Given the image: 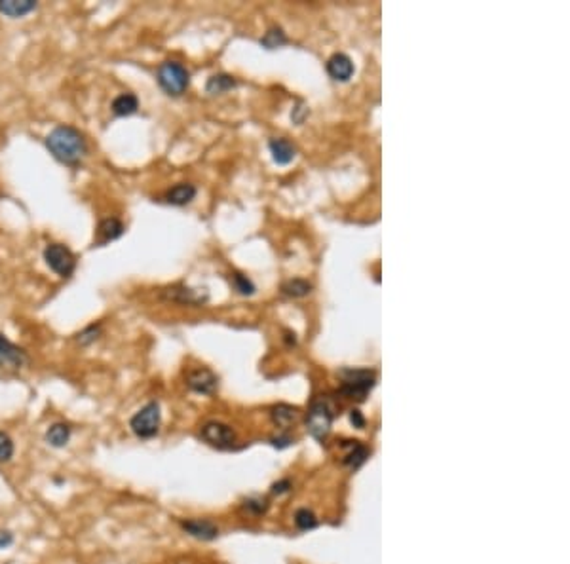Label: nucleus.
I'll return each mask as SVG.
<instances>
[{"label": "nucleus", "instance_id": "16", "mask_svg": "<svg viewBox=\"0 0 570 564\" xmlns=\"http://www.w3.org/2000/svg\"><path fill=\"white\" fill-rule=\"evenodd\" d=\"M69 441H71V426L69 424L57 422V424H52L46 432V443L54 449H63Z\"/></svg>", "mask_w": 570, "mask_h": 564}, {"label": "nucleus", "instance_id": "31", "mask_svg": "<svg viewBox=\"0 0 570 564\" xmlns=\"http://www.w3.org/2000/svg\"><path fill=\"white\" fill-rule=\"evenodd\" d=\"M289 490V483L287 481H281V483H276L272 487V492L274 494H281V492H287Z\"/></svg>", "mask_w": 570, "mask_h": 564}, {"label": "nucleus", "instance_id": "11", "mask_svg": "<svg viewBox=\"0 0 570 564\" xmlns=\"http://www.w3.org/2000/svg\"><path fill=\"white\" fill-rule=\"evenodd\" d=\"M162 297L181 304H203L208 300V295H206V293H200L198 289H189V287L183 286L166 289V291L162 293Z\"/></svg>", "mask_w": 570, "mask_h": 564}, {"label": "nucleus", "instance_id": "26", "mask_svg": "<svg viewBox=\"0 0 570 564\" xmlns=\"http://www.w3.org/2000/svg\"><path fill=\"white\" fill-rule=\"evenodd\" d=\"M232 286L240 295H253L255 293V286L251 283V279H247L242 273H234L232 276Z\"/></svg>", "mask_w": 570, "mask_h": 564}, {"label": "nucleus", "instance_id": "7", "mask_svg": "<svg viewBox=\"0 0 570 564\" xmlns=\"http://www.w3.org/2000/svg\"><path fill=\"white\" fill-rule=\"evenodd\" d=\"M202 439L208 445L219 449V451H228L236 443V434L232 432L230 426H226L223 422H208L202 428Z\"/></svg>", "mask_w": 570, "mask_h": 564}, {"label": "nucleus", "instance_id": "13", "mask_svg": "<svg viewBox=\"0 0 570 564\" xmlns=\"http://www.w3.org/2000/svg\"><path fill=\"white\" fill-rule=\"evenodd\" d=\"M35 8V0H0V13H4L8 18H23Z\"/></svg>", "mask_w": 570, "mask_h": 564}, {"label": "nucleus", "instance_id": "3", "mask_svg": "<svg viewBox=\"0 0 570 564\" xmlns=\"http://www.w3.org/2000/svg\"><path fill=\"white\" fill-rule=\"evenodd\" d=\"M160 405L156 403V401H150V403H147L141 410H137L135 414L131 416L130 428L137 437H141V439H152L160 432Z\"/></svg>", "mask_w": 570, "mask_h": 564}, {"label": "nucleus", "instance_id": "2", "mask_svg": "<svg viewBox=\"0 0 570 564\" xmlns=\"http://www.w3.org/2000/svg\"><path fill=\"white\" fill-rule=\"evenodd\" d=\"M340 376H342L340 392L350 399H357V401H363L367 397V393L373 390L374 382H376L373 371H367V368H345V371H340Z\"/></svg>", "mask_w": 570, "mask_h": 564}, {"label": "nucleus", "instance_id": "32", "mask_svg": "<svg viewBox=\"0 0 570 564\" xmlns=\"http://www.w3.org/2000/svg\"><path fill=\"white\" fill-rule=\"evenodd\" d=\"M181 564H186V563H181Z\"/></svg>", "mask_w": 570, "mask_h": 564}, {"label": "nucleus", "instance_id": "8", "mask_svg": "<svg viewBox=\"0 0 570 564\" xmlns=\"http://www.w3.org/2000/svg\"><path fill=\"white\" fill-rule=\"evenodd\" d=\"M29 363V356L23 348H19L13 342L0 334V367L2 368H21Z\"/></svg>", "mask_w": 570, "mask_h": 564}, {"label": "nucleus", "instance_id": "20", "mask_svg": "<svg viewBox=\"0 0 570 564\" xmlns=\"http://www.w3.org/2000/svg\"><path fill=\"white\" fill-rule=\"evenodd\" d=\"M348 443H350L352 451L346 454L345 463L346 466H350L352 469H357L363 462H365V460H367L369 452H367V449H365L363 445H359L357 441H348Z\"/></svg>", "mask_w": 570, "mask_h": 564}, {"label": "nucleus", "instance_id": "22", "mask_svg": "<svg viewBox=\"0 0 570 564\" xmlns=\"http://www.w3.org/2000/svg\"><path fill=\"white\" fill-rule=\"evenodd\" d=\"M310 289H312V286H310L308 281H304V279H291V281H287V283H284V287H281V291H284L287 297L293 298L308 295Z\"/></svg>", "mask_w": 570, "mask_h": 564}, {"label": "nucleus", "instance_id": "5", "mask_svg": "<svg viewBox=\"0 0 570 564\" xmlns=\"http://www.w3.org/2000/svg\"><path fill=\"white\" fill-rule=\"evenodd\" d=\"M190 74L177 61H166L158 69V84L169 96H181L189 88Z\"/></svg>", "mask_w": 570, "mask_h": 564}, {"label": "nucleus", "instance_id": "6", "mask_svg": "<svg viewBox=\"0 0 570 564\" xmlns=\"http://www.w3.org/2000/svg\"><path fill=\"white\" fill-rule=\"evenodd\" d=\"M44 261L55 273H60L63 278H69L74 268H77V256L72 255L69 247L61 244H50L44 249Z\"/></svg>", "mask_w": 570, "mask_h": 564}, {"label": "nucleus", "instance_id": "10", "mask_svg": "<svg viewBox=\"0 0 570 564\" xmlns=\"http://www.w3.org/2000/svg\"><path fill=\"white\" fill-rule=\"evenodd\" d=\"M181 529H183L186 534L192 536V538L203 541L215 540V538L219 536V529H217L211 521H206V519H190V521H183V523H181Z\"/></svg>", "mask_w": 570, "mask_h": 564}, {"label": "nucleus", "instance_id": "9", "mask_svg": "<svg viewBox=\"0 0 570 564\" xmlns=\"http://www.w3.org/2000/svg\"><path fill=\"white\" fill-rule=\"evenodd\" d=\"M186 384L192 392L202 393V395H211L219 386V378L215 376L209 368H196L189 374Z\"/></svg>", "mask_w": 570, "mask_h": 564}, {"label": "nucleus", "instance_id": "19", "mask_svg": "<svg viewBox=\"0 0 570 564\" xmlns=\"http://www.w3.org/2000/svg\"><path fill=\"white\" fill-rule=\"evenodd\" d=\"M234 86H236V80L228 77V74H215V77H211L208 80L206 89H208V94H211V96H219V94H225V91L232 89Z\"/></svg>", "mask_w": 570, "mask_h": 564}, {"label": "nucleus", "instance_id": "4", "mask_svg": "<svg viewBox=\"0 0 570 564\" xmlns=\"http://www.w3.org/2000/svg\"><path fill=\"white\" fill-rule=\"evenodd\" d=\"M332 418H335V410L332 405L329 403V399H318L312 403L306 416V428H308L310 435L318 441H323L331 432Z\"/></svg>", "mask_w": 570, "mask_h": 564}, {"label": "nucleus", "instance_id": "21", "mask_svg": "<svg viewBox=\"0 0 570 564\" xmlns=\"http://www.w3.org/2000/svg\"><path fill=\"white\" fill-rule=\"evenodd\" d=\"M295 418H297V409H293L289 405H278L272 409V420L278 426H289Z\"/></svg>", "mask_w": 570, "mask_h": 564}, {"label": "nucleus", "instance_id": "25", "mask_svg": "<svg viewBox=\"0 0 570 564\" xmlns=\"http://www.w3.org/2000/svg\"><path fill=\"white\" fill-rule=\"evenodd\" d=\"M13 452H16V446H13L12 437L4 432H0V463L10 462L13 458Z\"/></svg>", "mask_w": 570, "mask_h": 564}, {"label": "nucleus", "instance_id": "1", "mask_svg": "<svg viewBox=\"0 0 570 564\" xmlns=\"http://www.w3.org/2000/svg\"><path fill=\"white\" fill-rule=\"evenodd\" d=\"M46 147L57 160L67 164V166L80 164V160L86 156V150H88L82 133L71 125H57L46 137Z\"/></svg>", "mask_w": 570, "mask_h": 564}, {"label": "nucleus", "instance_id": "29", "mask_svg": "<svg viewBox=\"0 0 570 564\" xmlns=\"http://www.w3.org/2000/svg\"><path fill=\"white\" fill-rule=\"evenodd\" d=\"M13 543V534L8 530H0V549L10 547Z\"/></svg>", "mask_w": 570, "mask_h": 564}, {"label": "nucleus", "instance_id": "28", "mask_svg": "<svg viewBox=\"0 0 570 564\" xmlns=\"http://www.w3.org/2000/svg\"><path fill=\"white\" fill-rule=\"evenodd\" d=\"M244 509L250 511V513H255V515H261V513H264V511H267V502H264V500H261V498L245 500Z\"/></svg>", "mask_w": 570, "mask_h": 564}, {"label": "nucleus", "instance_id": "18", "mask_svg": "<svg viewBox=\"0 0 570 564\" xmlns=\"http://www.w3.org/2000/svg\"><path fill=\"white\" fill-rule=\"evenodd\" d=\"M99 234H101L103 242H113V239H118L124 234V225H122V220L108 217V219L101 220Z\"/></svg>", "mask_w": 570, "mask_h": 564}, {"label": "nucleus", "instance_id": "17", "mask_svg": "<svg viewBox=\"0 0 570 564\" xmlns=\"http://www.w3.org/2000/svg\"><path fill=\"white\" fill-rule=\"evenodd\" d=\"M139 108V99L133 94H120L113 101V113L116 116H130Z\"/></svg>", "mask_w": 570, "mask_h": 564}, {"label": "nucleus", "instance_id": "15", "mask_svg": "<svg viewBox=\"0 0 570 564\" xmlns=\"http://www.w3.org/2000/svg\"><path fill=\"white\" fill-rule=\"evenodd\" d=\"M196 196V186L189 183H181L177 186H173L172 191H167L166 200L172 205H186L194 200Z\"/></svg>", "mask_w": 570, "mask_h": 564}, {"label": "nucleus", "instance_id": "14", "mask_svg": "<svg viewBox=\"0 0 570 564\" xmlns=\"http://www.w3.org/2000/svg\"><path fill=\"white\" fill-rule=\"evenodd\" d=\"M270 152H272V158L276 164L279 166H287L289 162H293L297 150L293 147L287 139H272L270 141Z\"/></svg>", "mask_w": 570, "mask_h": 564}, {"label": "nucleus", "instance_id": "12", "mask_svg": "<svg viewBox=\"0 0 570 564\" xmlns=\"http://www.w3.org/2000/svg\"><path fill=\"white\" fill-rule=\"evenodd\" d=\"M327 72H329L335 80L346 82V80H350L352 74H354V63H352V60L348 55L335 54L331 60L327 61Z\"/></svg>", "mask_w": 570, "mask_h": 564}, {"label": "nucleus", "instance_id": "30", "mask_svg": "<svg viewBox=\"0 0 570 564\" xmlns=\"http://www.w3.org/2000/svg\"><path fill=\"white\" fill-rule=\"evenodd\" d=\"M350 422L354 424V428H363V424H365V418H363L359 410H352Z\"/></svg>", "mask_w": 570, "mask_h": 564}, {"label": "nucleus", "instance_id": "23", "mask_svg": "<svg viewBox=\"0 0 570 564\" xmlns=\"http://www.w3.org/2000/svg\"><path fill=\"white\" fill-rule=\"evenodd\" d=\"M285 42H287V36L284 35V30L270 29L267 35H264V38L261 40V44L268 50H276V48H279V46H284Z\"/></svg>", "mask_w": 570, "mask_h": 564}, {"label": "nucleus", "instance_id": "24", "mask_svg": "<svg viewBox=\"0 0 570 564\" xmlns=\"http://www.w3.org/2000/svg\"><path fill=\"white\" fill-rule=\"evenodd\" d=\"M295 524L301 530H312L318 526V519L310 509H298L295 513Z\"/></svg>", "mask_w": 570, "mask_h": 564}, {"label": "nucleus", "instance_id": "27", "mask_svg": "<svg viewBox=\"0 0 570 564\" xmlns=\"http://www.w3.org/2000/svg\"><path fill=\"white\" fill-rule=\"evenodd\" d=\"M99 334H101V325H89L84 329L82 333L77 334V340L78 344L82 346H88L91 344V342H95V340L99 339Z\"/></svg>", "mask_w": 570, "mask_h": 564}]
</instances>
